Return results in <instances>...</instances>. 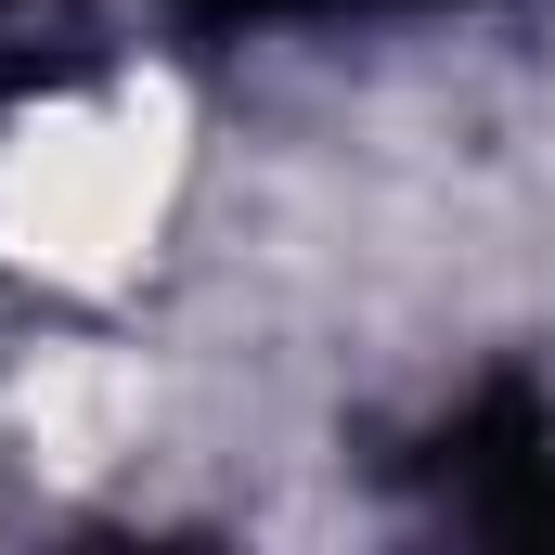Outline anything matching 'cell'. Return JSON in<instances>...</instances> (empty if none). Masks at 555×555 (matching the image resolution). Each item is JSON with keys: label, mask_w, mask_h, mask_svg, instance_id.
<instances>
[{"label": "cell", "mask_w": 555, "mask_h": 555, "mask_svg": "<svg viewBox=\"0 0 555 555\" xmlns=\"http://www.w3.org/2000/svg\"><path fill=\"white\" fill-rule=\"evenodd\" d=\"M181 91L168 78H117V91H65L0 142V259L39 284H117L142 246L168 233L181 194Z\"/></svg>", "instance_id": "cell-1"}, {"label": "cell", "mask_w": 555, "mask_h": 555, "mask_svg": "<svg viewBox=\"0 0 555 555\" xmlns=\"http://www.w3.org/2000/svg\"><path fill=\"white\" fill-rule=\"evenodd\" d=\"M13 414H26V439H39L65 478H91V465H117L142 439V375L117 349H39L26 388H13Z\"/></svg>", "instance_id": "cell-2"}]
</instances>
